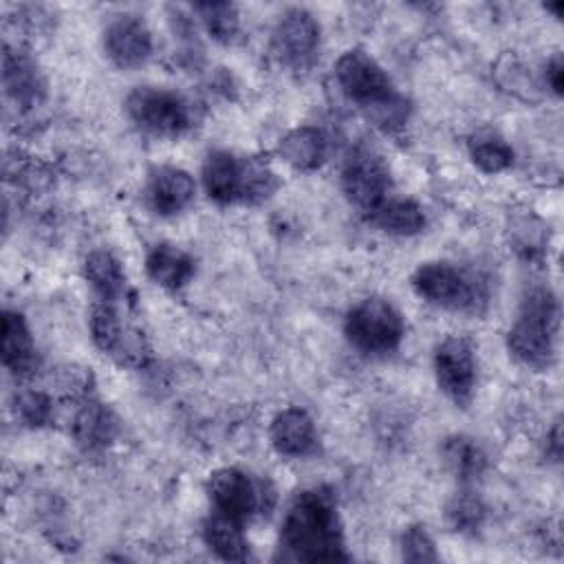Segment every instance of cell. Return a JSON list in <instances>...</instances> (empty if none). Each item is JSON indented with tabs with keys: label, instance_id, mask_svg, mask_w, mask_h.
<instances>
[{
	"label": "cell",
	"instance_id": "1",
	"mask_svg": "<svg viewBox=\"0 0 564 564\" xmlns=\"http://www.w3.org/2000/svg\"><path fill=\"white\" fill-rule=\"evenodd\" d=\"M280 546L300 562L348 560L333 489L311 487L291 500L280 527Z\"/></svg>",
	"mask_w": 564,
	"mask_h": 564
},
{
	"label": "cell",
	"instance_id": "2",
	"mask_svg": "<svg viewBox=\"0 0 564 564\" xmlns=\"http://www.w3.org/2000/svg\"><path fill=\"white\" fill-rule=\"evenodd\" d=\"M335 79L341 93L386 132L408 123L410 101L397 90L386 68L364 48H348L335 62Z\"/></svg>",
	"mask_w": 564,
	"mask_h": 564
},
{
	"label": "cell",
	"instance_id": "3",
	"mask_svg": "<svg viewBox=\"0 0 564 564\" xmlns=\"http://www.w3.org/2000/svg\"><path fill=\"white\" fill-rule=\"evenodd\" d=\"M200 174L205 194L218 205H258L280 185L269 163L231 150L207 152Z\"/></svg>",
	"mask_w": 564,
	"mask_h": 564
},
{
	"label": "cell",
	"instance_id": "4",
	"mask_svg": "<svg viewBox=\"0 0 564 564\" xmlns=\"http://www.w3.org/2000/svg\"><path fill=\"white\" fill-rule=\"evenodd\" d=\"M560 304L551 286L524 293L518 315L507 333V348L516 361L531 370H549L555 361Z\"/></svg>",
	"mask_w": 564,
	"mask_h": 564
},
{
	"label": "cell",
	"instance_id": "5",
	"mask_svg": "<svg viewBox=\"0 0 564 564\" xmlns=\"http://www.w3.org/2000/svg\"><path fill=\"white\" fill-rule=\"evenodd\" d=\"M410 284L423 302L449 313L478 315L487 306V291L482 282L452 262L432 260L419 264Z\"/></svg>",
	"mask_w": 564,
	"mask_h": 564
},
{
	"label": "cell",
	"instance_id": "6",
	"mask_svg": "<svg viewBox=\"0 0 564 564\" xmlns=\"http://www.w3.org/2000/svg\"><path fill=\"white\" fill-rule=\"evenodd\" d=\"M123 108L139 130L163 139L187 134L196 121L192 101L181 93L161 86H137L126 97Z\"/></svg>",
	"mask_w": 564,
	"mask_h": 564
},
{
	"label": "cell",
	"instance_id": "7",
	"mask_svg": "<svg viewBox=\"0 0 564 564\" xmlns=\"http://www.w3.org/2000/svg\"><path fill=\"white\" fill-rule=\"evenodd\" d=\"M348 344L368 357L394 352L405 337V322L399 308L383 297H364L344 319Z\"/></svg>",
	"mask_w": 564,
	"mask_h": 564
},
{
	"label": "cell",
	"instance_id": "8",
	"mask_svg": "<svg viewBox=\"0 0 564 564\" xmlns=\"http://www.w3.org/2000/svg\"><path fill=\"white\" fill-rule=\"evenodd\" d=\"M341 189L346 198L364 214L375 212L392 192V172L386 159L368 148L357 145L348 152L341 167Z\"/></svg>",
	"mask_w": 564,
	"mask_h": 564
},
{
	"label": "cell",
	"instance_id": "9",
	"mask_svg": "<svg viewBox=\"0 0 564 564\" xmlns=\"http://www.w3.org/2000/svg\"><path fill=\"white\" fill-rule=\"evenodd\" d=\"M88 328L93 344L126 368H143L148 366L152 350L143 337V333L130 324H126L115 308V304L97 302L88 317Z\"/></svg>",
	"mask_w": 564,
	"mask_h": 564
},
{
	"label": "cell",
	"instance_id": "10",
	"mask_svg": "<svg viewBox=\"0 0 564 564\" xmlns=\"http://www.w3.org/2000/svg\"><path fill=\"white\" fill-rule=\"evenodd\" d=\"M271 53L280 66L306 73L319 53V22L302 7L286 9L271 31Z\"/></svg>",
	"mask_w": 564,
	"mask_h": 564
},
{
	"label": "cell",
	"instance_id": "11",
	"mask_svg": "<svg viewBox=\"0 0 564 564\" xmlns=\"http://www.w3.org/2000/svg\"><path fill=\"white\" fill-rule=\"evenodd\" d=\"M434 375L441 392L454 403L465 408L478 383V355L476 346L465 335H449L434 348Z\"/></svg>",
	"mask_w": 564,
	"mask_h": 564
},
{
	"label": "cell",
	"instance_id": "12",
	"mask_svg": "<svg viewBox=\"0 0 564 564\" xmlns=\"http://www.w3.org/2000/svg\"><path fill=\"white\" fill-rule=\"evenodd\" d=\"M207 496L214 511L245 524L260 509V489L249 474L236 467H223L209 474Z\"/></svg>",
	"mask_w": 564,
	"mask_h": 564
},
{
	"label": "cell",
	"instance_id": "13",
	"mask_svg": "<svg viewBox=\"0 0 564 564\" xmlns=\"http://www.w3.org/2000/svg\"><path fill=\"white\" fill-rule=\"evenodd\" d=\"M104 51L117 68H139L152 55V33L139 15H117L104 29Z\"/></svg>",
	"mask_w": 564,
	"mask_h": 564
},
{
	"label": "cell",
	"instance_id": "14",
	"mask_svg": "<svg viewBox=\"0 0 564 564\" xmlns=\"http://www.w3.org/2000/svg\"><path fill=\"white\" fill-rule=\"evenodd\" d=\"M196 194L189 172L176 165H156L145 181V200L159 216H176L185 212Z\"/></svg>",
	"mask_w": 564,
	"mask_h": 564
},
{
	"label": "cell",
	"instance_id": "15",
	"mask_svg": "<svg viewBox=\"0 0 564 564\" xmlns=\"http://www.w3.org/2000/svg\"><path fill=\"white\" fill-rule=\"evenodd\" d=\"M271 445L278 454L302 458L315 452L317 430L311 414L302 408H286L275 414L269 430Z\"/></svg>",
	"mask_w": 564,
	"mask_h": 564
},
{
	"label": "cell",
	"instance_id": "16",
	"mask_svg": "<svg viewBox=\"0 0 564 564\" xmlns=\"http://www.w3.org/2000/svg\"><path fill=\"white\" fill-rule=\"evenodd\" d=\"M2 364L20 379L31 377L40 366L31 328L18 311H4L2 315Z\"/></svg>",
	"mask_w": 564,
	"mask_h": 564
},
{
	"label": "cell",
	"instance_id": "17",
	"mask_svg": "<svg viewBox=\"0 0 564 564\" xmlns=\"http://www.w3.org/2000/svg\"><path fill=\"white\" fill-rule=\"evenodd\" d=\"M145 271L154 284L167 291H178L192 282L196 262L185 249L170 242H159L145 256Z\"/></svg>",
	"mask_w": 564,
	"mask_h": 564
},
{
	"label": "cell",
	"instance_id": "18",
	"mask_svg": "<svg viewBox=\"0 0 564 564\" xmlns=\"http://www.w3.org/2000/svg\"><path fill=\"white\" fill-rule=\"evenodd\" d=\"M278 154L284 163L300 172H313L322 167L328 159V139L319 128L300 126L289 130L280 143Z\"/></svg>",
	"mask_w": 564,
	"mask_h": 564
},
{
	"label": "cell",
	"instance_id": "19",
	"mask_svg": "<svg viewBox=\"0 0 564 564\" xmlns=\"http://www.w3.org/2000/svg\"><path fill=\"white\" fill-rule=\"evenodd\" d=\"M119 423L112 410L99 401H84L73 419V436L86 452L108 447L117 436Z\"/></svg>",
	"mask_w": 564,
	"mask_h": 564
},
{
	"label": "cell",
	"instance_id": "20",
	"mask_svg": "<svg viewBox=\"0 0 564 564\" xmlns=\"http://www.w3.org/2000/svg\"><path fill=\"white\" fill-rule=\"evenodd\" d=\"M2 79H4V93L7 97L20 106V108H33L44 97V82L35 68V64L22 55L4 51L2 62Z\"/></svg>",
	"mask_w": 564,
	"mask_h": 564
},
{
	"label": "cell",
	"instance_id": "21",
	"mask_svg": "<svg viewBox=\"0 0 564 564\" xmlns=\"http://www.w3.org/2000/svg\"><path fill=\"white\" fill-rule=\"evenodd\" d=\"M84 278L99 297V302L117 304L126 297L128 280L117 256L106 249L90 251L84 260Z\"/></svg>",
	"mask_w": 564,
	"mask_h": 564
},
{
	"label": "cell",
	"instance_id": "22",
	"mask_svg": "<svg viewBox=\"0 0 564 564\" xmlns=\"http://www.w3.org/2000/svg\"><path fill=\"white\" fill-rule=\"evenodd\" d=\"M203 540L209 546V551H214L220 560H227V562L251 560V549L242 531V522L227 518L218 511H214L203 522Z\"/></svg>",
	"mask_w": 564,
	"mask_h": 564
},
{
	"label": "cell",
	"instance_id": "23",
	"mask_svg": "<svg viewBox=\"0 0 564 564\" xmlns=\"http://www.w3.org/2000/svg\"><path fill=\"white\" fill-rule=\"evenodd\" d=\"M368 220L390 234V236H416L425 229V212L412 198H388L375 212L368 214Z\"/></svg>",
	"mask_w": 564,
	"mask_h": 564
},
{
	"label": "cell",
	"instance_id": "24",
	"mask_svg": "<svg viewBox=\"0 0 564 564\" xmlns=\"http://www.w3.org/2000/svg\"><path fill=\"white\" fill-rule=\"evenodd\" d=\"M441 456L445 467L463 482L469 485L478 480L487 469V454L480 443L465 434L447 436L441 445Z\"/></svg>",
	"mask_w": 564,
	"mask_h": 564
},
{
	"label": "cell",
	"instance_id": "25",
	"mask_svg": "<svg viewBox=\"0 0 564 564\" xmlns=\"http://www.w3.org/2000/svg\"><path fill=\"white\" fill-rule=\"evenodd\" d=\"M469 156L485 174H500L513 165V148L491 128H480L469 137Z\"/></svg>",
	"mask_w": 564,
	"mask_h": 564
},
{
	"label": "cell",
	"instance_id": "26",
	"mask_svg": "<svg viewBox=\"0 0 564 564\" xmlns=\"http://www.w3.org/2000/svg\"><path fill=\"white\" fill-rule=\"evenodd\" d=\"M192 11L203 22L205 31L220 44H236L240 40V13L231 2H198Z\"/></svg>",
	"mask_w": 564,
	"mask_h": 564
},
{
	"label": "cell",
	"instance_id": "27",
	"mask_svg": "<svg viewBox=\"0 0 564 564\" xmlns=\"http://www.w3.org/2000/svg\"><path fill=\"white\" fill-rule=\"evenodd\" d=\"M485 513H487V509H485L482 500L471 489H463V491L454 494L445 507L447 522L452 524L454 531H460V533H471V531L480 529Z\"/></svg>",
	"mask_w": 564,
	"mask_h": 564
},
{
	"label": "cell",
	"instance_id": "28",
	"mask_svg": "<svg viewBox=\"0 0 564 564\" xmlns=\"http://www.w3.org/2000/svg\"><path fill=\"white\" fill-rule=\"evenodd\" d=\"M496 79L505 90L522 99H531V93L538 88L531 68H527L516 55H502L496 62Z\"/></svg>",
	"mask_w": 564,
	"mask_h": 564
},
{
	"label": "cell",
	"instance_id": "29",
	"mask_svg": "<svg viewBox=\"0 0 564 564\" xmlns=\"http://www.w3.org/2000/svg\"><path fill=\"white\" fill-rule=\"evenodd\" d=\"M13 412L29 427H44L53 419V401L40 390H22L13 399Z\"/></svg>",
	"mask_w": 564,
	"mask_h": 564
},
{
	"label": "cell",
	"instance_id": "30",
	"mask_svg": "<svg viewBox=\"0 0 564 564\" xmlns=\"http://www.w3.org/2000/svg\"><path fill=\"white\" fill-rule=\"evenodd\" d=\"M401 557L405 562H436L438 553L425 527L412 524L401 535Z\"/></svg>",
	"mask_w": 564,
	"mask_h": 564
},
{
	"label": "cell",
	"instance_id": "31",
	"mask_svg": "<svg viewBox=\"0 0 564 564\" xmlns=\"http://www.w3.org/2000/svg\"><path fill=\"white\" fill-rule=\"evenodd\" d=\"M511 234H513V245H516V249L522 256L533 258V256L542 253V245H544V240H542V225L535 218H531V216L518 218L513 223Z\"/></svg>",
	"mask_w": 564,
	"mask_h": 564
},
{
	"label": "cell",
	"instance_id": "32",
	"mask_svg": "<svg viewBox=\"0 0 564 564\" xmlns=\"http://www.w3.org/2000/svg\"><path fill=\"white\" fill-rule=\"evenodd\" d=\"M562 75H564V64H562V55L555 53L546 66H544V84L549 86V90L553 95H562Z\"/></svg>",
	"mask_w": 564,
	"mask_h": 564
},
{
	"label": "cell",
	"instance_id": "33",
	"mask_svg": "<svg viewBox=\"0 0 564 564\" xmlns=\"http://www.w3.org/2000/svg\"><path fill=\"white\" fill-rule=\"evenodd\" d=\"M562 434H560V423L553 425L551 434H549V443H546V454L553 456V460H560V454H562Z\"/></svg>",
	"mask_w": 564,
	"mask_h": 564
}]
</instances>
